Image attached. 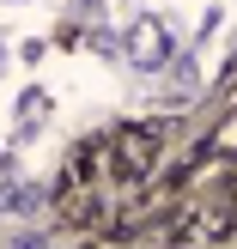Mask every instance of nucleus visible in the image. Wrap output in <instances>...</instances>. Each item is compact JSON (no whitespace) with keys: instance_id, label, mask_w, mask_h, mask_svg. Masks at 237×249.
<instances>
[{"instance_id":"nucleus-1","label":"nucleus","mask_w":237,"mask_h":249,"mask_svg":"<svg viewBox=\"0 0 237 249\" xmlns=\"http://www.w3.org/2000/svg\"><path fill=\"white\" fill-rule=\"evenodd\" d=\"M170 49H177V36H170V24L164 18H140L128 31V61L140 73H158V67H170Z\"/></svg>"}]
</instances>
